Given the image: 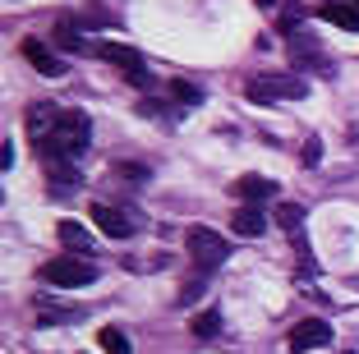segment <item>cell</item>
<instances>
[{
	"instance_id": "3957f363",
	"label": "cell",
	"mask_w": 359,
	"mask_h": 354,
	"mask_svg": "<svg viewBox=\"0 0 359 354\" xmlns=\"http://www.w3.org/2000/svg\"><path fill=\"white\" fill-rule=\"evenodd\" d=\"M184 249H189V258L198 262V271H217L226 258H231L226 235H217V230H208V226H194L189 235H184Z\"/></svg>"
},
{
	"instance_id": "9c48e42d",
	"label": "cell",
	"mask_w": 359,
	"mask_h": 354,
	"mask_svg": "<svg viewBox=\"0 0 359 354\" xmlns=\"http://www.w3.org/2000/svg\"><path fill=\"white\" fill-rule=\"evenodd\" d=\"M88 217H93L97 230H102V235H111V240H129V235L138 230L134 217H125L120 207H106V203H93V212H88Z\"/></svg>"
},
{
	"instance_id": "e0dca14e",
	"label": "cell",
	"mask_w": 359,
	"mask_h": 354,
	"mask_svg": "<svg viewBox=\"0 0 359 354\" xmlns=\"http://www.w3.org/2000/svg\"><path fill=\"white\" fill-rule=\"evenodd\" d=\"M272 221L285 230V235H299V230H304V207H299V203H281Z\"/></svg>"
},
{
	"instance_id": "ac0fdd59",
	"label": "cell",
	"mask_w": 359,
	"mask_h": 354,
	"mask_svg": "<svg viewBox=\"0 0 359 354\" xmlns=\"http://www.w3.org/2000/svg\"><path fill=\"white\" fill-rule=\"evenodd\" d=\"M97 345H102L106 354H134V345H129V336L120 332V327H102V332H97Z\"/></svg>"
},
{
	"instance_id": "6da1fadb",
	"label": "cell",
	"mask_w": 359,
	"mask_h": 354,
	"mask_svg": "<svg viewBox=\"0 0 359 354\" xmlns=\"http://www.w3.org/2000/svg\"><path fill=\"white\" fill-rule=\"evenodd\" d=\"M88 143H93V120H88L83 111H65L60 115V125H55V134L46 138L37 152L46 156V161H79V156L88 152Z\"/></svg>"
},
{
	"instance_id": "7c38bea8",
	"label": "cell",
	"mask_w": 359,
	"mask_h": 354,
	"mask_svg": "<svg viewBox=\"0 0 359 354\" xmlns=\"http://www.w3.org/2000/svg\"><path fill=\"white\" fill-rule=\"evenodd\" d=\"M231 230H235V235H244V240H258V235L267 230V217L254 207V203H244V207L231 217Z\"/></svg>"
},
{
	"instance_id": "603a6c76",
	"label": "cell",
	"mask_w": 359,
	"mask_h": 354,
	"mask_svg": "<svg viewBox=\"0 0 359 354\" xmlns=\"http://www.w3.org/2000/svg\"><path fill=\"white\" fill-rule=\"evenodd\" d=\"M116 175H120V179H134V184H143L152 170H148V166H134V161H125V166H116Z\"/></svg>"
},
{
	"instance_id": "5b68a950",
	"label": "cell",
	"mask_w": 359,
	"mask_h": 354,
	"mask_svg": "<svg viewBox=\"0 0 359 354\" xmlns=\"http://www.w3.org/2000/svg\"><path fill=\"white\" fill-rule=\"evenodd\" d=\"M97 55H102L106 64H116V69L125 74V83L152 88V74H148V64H143V55H138V51H129V46H120V42H102V46H97Z\"/></svg>"
},
{
	"instance_id": "44dd1931",
	"label": "cell",
	"mask_w": 359,
	"mask_h": 354,
	"mask_svg": "<svg viewBox=\"0 0 359 354\" xmlns=\"http://www.w3.org/2000/svg\"><path fill=\"white\" fill-rule=\"evenodd\" d=\"M299 23H304V10H299V5H285L276 28H281V37H290V32H299Z\"/></svg>"
},
{
	"instance_id": "2e32d148",
	"label": "cell",
	"mask_w": 359,
	"mask_h": 354,
	"mask_svg": "<svg viewBox=\"0 0 359 354\" xmlns=\"http://www.w3.org/2000/svg\"><path fill=\"white\" fill-rule=\"evenodd\" d=\"M60 244L74 253H93V235H88L79 221H60Z\"/></svg>"
},
{
	"instance_id": "4fadbf2b",
	"label": "cell",
	"mask_w": 359,
	"mask_h": 354,
	"mask_svg": "<svg viewBox=\"0 0 359 354\" xmlns=\"http://www.w3.org/2000/svg\"><path fill=\"white\" fill-rule=\"evenodd\" d=\"M231 189H235V198H240V203H263V198H272V193H276V184H272V179H263V175H240Z\"/></svg>"
},
{
	"instance_id": "484cf974",
	"label": "cell",
	"mask_w": 359,
	"mask_h": 354,
	"mask_svg": "<svg viewBox=\"0 0 359 354\" xmlns=\"http://www.w3.org/2000/svg\"><path fill=\"white\" fill-rule=\"evenodd\" d=\"M355 5H359V0H355Z\"/></svg>"
},
{
	"instance_id": "ffe728a7",
	"label": "cell",
	"mask_w": 359,
	"mask_h": 354,
	"mask_svg": "<svg viewBox=\"0 0 359 354\" xmlns=\"http://www.w3.org/2000/svg\"><path fill=\"white\" fill-rule=\"evenodd\" d=\"M79 318H83V308H37V322L42 327H60V322H79Z\"/></svg>"
},
{
	"instance_id": "cb8c5ba5",
	"label": "cell",
	"mask_w": 359,
	"mask_h": 354,
	"mask_svg": "<svg viewBox=\"0 0 359 354\" xmlns=\"http://www.w3.org/2000/svg\"><path fill=\"white\" fill-rule=\"evenodd\" d=\"M318 156H323V143L309 138V143H304V166H318Z\"/></svg>"
},
{
	"instance_id": "277c9868",
	"label": "cell",
	"mask_w": 359,
	"mask_h": 354,
	"mask_svg": "<svg viewBox=\"0 0 359 354\" xmlns=\"http://www.w3.org/2000/svg\"><path fill=\"white\" fill-rule=\"evenodd\" d=\"M42 281L46 285H60V290H79V285H93L97 281V267L88 262V253H79V258H51L42 267Z\"/></svg>"
},
{
	"instance_id": "8992f818",
	"label": "cell",
	"mask_w": 359,
	"mask_h": 354,
	"mask_svg": "<svg viewBox=\"0 0 359 354\" xmlns=\"http://www.w3.org/2000/svg\"><path fill=\"white\" fill-rule=\"evenodd\" d=\"M285 51H290V64H295V69H323V74H332V60L327 55H323V46L313 42V32H290V37H285Z\"/></svg>"
},
{
	"instance_id": "8fae6325",
	"label": "cell",
	"mask_w": 359,
	"mask_h": 354,
	"mask_svg": "<svg viewBox=\"0 0 359 354\" xmlns=\"http://www.w3.org/2000/svg\"><path fill=\"white\" fill-rule=\"evenodd\" d=\"M46 179H51V193H55V198H60V193H74V189L83 184V175L74 170V161H55V156L46 161Z\"/></svg>"
},
{
	"instance_id": "7a4b0ae2",
	"label": "cell",
	"mask_w": 359,
	"mask_h": 354,
	"mask_svg": "<svg viewBox=\"0 0 359 354\" xmlns=\"http://www.w3.org/2000/svg\"><path fill=\"white\" fill-rule=\"evenodd\" d=\"M244 93H249V102H299V97H309V83L304 79H295V74H254L249 83H244Z\"/></svg>"
},
{
	"instance_id": "ba28073f",
	"label": "cell",
	"mask_w": 359,
	"mask_h": 354,
	"mask_svg": "<svg viewBox=\"0 0 359 354\" xmlns=\"http://www.w3.org/2000/svg\"><path fill=\"white\" fill-rule=\"evenodd\" d=\"M60 106H51V102H37V106H28V115H23V125H28V138L37 147L46 143V138L55 134V125H60Z\"/></svg>"
},
{
	"instance_id": "d6986e66",
	"label": "cell",
	"mask_w": 359,
	"mask_h": 354,
	"mask_svg": "<svg viewBox=\"0 0 359 354\" xmlns=\"http://www.w3.org/2000/svg\"><path fill=\"white\" fill-rule=\"evenodd\" d=\"M189 332L198 336V341H212V336H222V313H217V308L198 313V318H194V322H189Z\"/></svg>"
},
{
	"instance_id": "9a60e30c",
	"label": "cell",
	"mask_w": 359,
	"mask_h": 354,
	"mask_svg": "<svg viewBox=\"0 0 359 354\" xmlns=\"http://www.w3.org/2000/svg\"><path fill=\"white\" fill-rule=\"evenodd\" d=\"M55 46H65V51H74V55H97V46H93V42H83V32H79L69 19L55 23Z\"/></svg>"
},
{
	"instance_id": "5bb4252c",
	"label": "cell",
	"mask_w": 359,
	"mask_h": 354,
	"mask_svg": "<svg viewBox=\"0 0 359 354\" xmlns=\"http://www.w3.org/2000/svg\"><path fill=\"white\" fill-rule=\"evenodd\" d=\"M318 14H323L327 23H337V28L359 32V5H355V0H327V5H323Z\"/></svg>"
},
{
	"instance_id": "30bf717a",
	"label": "cell",
	"mask_w": 359,
	"mask_h": 354,
	"mask_svg": "<svg viewBox=\"0 0 359 354\" xmlns=\"http://www.w3.org/2000/svg\"><path fill=\"white\" fill-rule=\"evenodd\" d=\"M23 55H28V64L37 74H46V79H60V74H65V60H60V55H51V51H46V42H37V37L23 42Z\"/></svg>"
},
{
	"instance_id": "7402d4cb",
	"label": "cell",
	"mask_w": 359,
	"mask_h": 354,
	"mask_svg": "<svg viewBox=\"0 0 359 354\" xmlns=\"http://www.w3.org/2000/svg\"><path fill=\"white\" fill-rule=\"evenodd\" d=\"M170 97H175V102H189V106L203 102V93H198L194 83H170Z\"/></svg>"
},
{
	"instance_id": "52a82bcc",
	"label": "cell",
	"mask_w": 359,
	"mask_h": 354,
	"mask_svg": "<svg viewBox=\"0 0 359 354\" xmlns=\"http://www.w3.org/2000/svg\"><path fill=\"white\" fill-rule=\"evenodd\" d=\"M327 341H332V322H327V318H304V322H295V332L285 336V345H290L295 354L323 350Z\"/></svg>"
},
{
	"instance_id": "d4e9b609",
	"label": "cell",
	"mask_w": 359,
	"mask_h": 354,
	"mask_svg": "<svg viewBox=\"0 0 359 354\" xmlns=\"http://www.w3.org/2000/svg\"><path fill=\"white\" fill-rule=\"evenodd\" d=\"M198 294H203V281H189V285H184V294H180V304H194Z\"/></svg>"
}]
</instances>
